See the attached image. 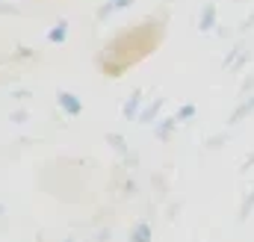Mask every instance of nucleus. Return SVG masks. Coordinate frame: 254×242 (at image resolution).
Here are the masks:
<instances>
[{
    "label": "nucleus",
    "instance_id": "f257e3e1",
    "mask_svg": "<svg viewBox=\"0 0 254 242\" xmlns=\"http://www.w3.org/2000/svg\"><path fill=\"white\" fill-rule=\"evenodd\" d=\"M57 104H60V110H63L65 116H80L83 113V101L77 95H71V92H60Z\"/></svg>",
    "mask_w": 254,
    "mask_h": 242
},
{
    "label": "nucleus",
    "instance_id": "f03ea898",
    "mask_svg": "<svg viewBox=\"0 0 254 242\" xmlns=\"http://www.w3.org/2000/svg\"><path fill=\"white\" fill-rule=\"evenodd\" d=\"M160 107H163V98H157L148 110H142V113H139V124H154L157 113H160Z\"/></svg>",
    "mask_w": 254,
    "mask_h": 242
},
{
    "label": "nucleus",
    "instance_id": "7ed1b4c3",
    "mask_svg": "<svg viewBox=\"0 0 254 242\" xmlns=\"http://www.w3.org/2000/svg\"><path fill=\"white\" fill-rule=\"evenodd\" d=\"M130 242H151V225L148 222H139L130 234Z\"/></svg>",
    "mask_w": 254,
    "mask_h": 242
},
{
    "label": "nucleus",
    "instance_id": "20e7f679",
    "mask_svg": "<svg viewBox=\"0 0 254 242\" xmlns=\"http://www.w3.org/2000/svg\"><path fill=\"white\" fill-rule=\"evenodd\" d=\"M213 24H216V6L210 3V6L201 12V18H198V27H201V30H210Z\"/></svg>",
    "mask_w": 254,
    "mask_h": 242
},
{
    "label": "nucleus",
    "instance_id": "39448f33",
    "mask_svg": "<svg viewBox=\"0 0 254 242\" xmlns=\"http://www.w3.org/2000/svg\"><path fill=\"white\" fill-rule=\"evenodd\" d=\"M139 107H142V95H139V92H133V95H130V101L125 104V119H133V116L139 113Z\"/></svg>",
    "mask_w": 254,
    "mask_h": 242
},
{
    "label": "nucleus",
    "instance_id": "423d86ee",
    "mask_svg": "<svg viewBox=\"0 0 254 242\" xmlns=\"http://www.w3.org/2000/svg\"><path fill=\"white\" fill-rule=\"evenodd\" d=\"M175 124H178V119H163V124H157V127H154L157 139H169V133L175 130Z\"/></svg>",
    "mask_w": 254,
    "mask_h": 242
},
{
    "label": "nucleus",
    "instance_id": "0eeeda50",
    "mask_svg": "<svg viewBox=\"0 0 254 242\" xmlns=\"http://www.w3.org/2000/svg\"><path fill=\"white\" fill-rule=\"evenodd\" d=\"M65 36H68V24H65V21H60V24L48 33V39H51V42H65Z\"/></svg>",
    "mask_w": 254,
    "mask_h": 242
},
{
    "label": "nucleus",
    "instance_id": "6e6552de",
    "mask_svg": "<svg viewBox=\"0 0 254 242\" xmlns=\"http://www.w3.org/2000/svg\"><path fill=\"white\" fill-rule=\"evenodd\" d=\"M192 116H195V107H192V104H187V107H184V110H181V113H178L175 119L184 121V119H192Z\"/></svg>",
    "mask_w": 254,
    "mask_h": 242
},
{
    "label": "nucleus",
    "instance_id": "1a4fd4ad",
    "mask_svg": "<svg viewBox=\"0 0 254 242\" xmlns=\"http://www.w3.org/2000/svg\"><path fill=\"white\" fill-rule=\"evenodd\" d=\"M21 9L18 6H6V3H0V15H18Z\"/></svg>",
    "mask_w": 254,
    "mask_h": 242
},
{
    "label": "nucleus",
    "instance_id": "9d476101",
    "mask_svg": "<svg viewBox=\"0 0 254 242\" xmlns=\"http://www.w3.org/2000/svg\"><path fill=\"white\" fill-rule=\"evenodd\" d=\"M24 119H27V113H24V110H18V113L12 116V121H18V124H24Z\"/></svg>",
    "mask_w": 254,
    "mask_h": 242
},
{
    "label": "nucleus",
    "instance_id": "9b49d317",
    "mask_svg": "<svg viewBox=\"0 0 254 242\" xmlns=\"http://www.w3.org/2000/svg\"><path fill=\"white\" fill-rule=\"evenodd\" d=\"M68 242H74V240H68Z\"/></svg>",
    "mask_w": 254,
    "mask_h": 242
}]
</instances>
